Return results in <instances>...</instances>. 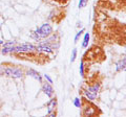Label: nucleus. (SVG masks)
Returning <instances> with one entry per match:
<instances>
[{
  "mask_svg": "<svg viewBox=\"0 0 126 117\" xmlns=\"http://www.w3.org/2000/svg\"><path fill=\"white\" fill-rule=\"evenodd\" d=\"M57 106V99L56 98H52L48 104H47V114H52V113L55 112V109H56Z\"/></svg>",
  "mask_w": 126,
  "mask_h": 117,
  "instance_id": "0eeeda50",
  "label": "nucleus"
},
{
  "mask_svg": "<svg viewBox=\"0 0 126 117\" xmlns=\"http://www.w3.org/2000/svg\"><path fill=\"white\" fill-rule=\"evenodd\" d=\"M36 50V46H34L33 44H30V43H25V44L22 45H18L16 46L14 49V53L18 54V53H31L32 51Z\"/></svg>",
  "mask_w": 126,
  "mask_h": 117,
  "instance_id": "f03ea898",
  "label": "nucleus"
},
{
  "mask_svg": "<svg viewBox=\"0 0 126 117\" xmlns=\"http://www.w3.org/2000/svg\"><path fill=\"white\" fill-rule=\"evenodd\" d=\"M79 70H80V75L81 76H84L85 73H84V62L83 61L80 63V67H79Z\"/></svg>",
  "mask_w": 126,
  "mask_h": 117,
  "instance_id": "a211bd4d",
  "label": "nucleus"
},
{
  "mask_svg": "<svg viewBox=\"0 0 126 117\" xmlns=\"http://www.w3.org/2000/svg\"><path fill=\"white\" fill-rule=\"evenodd\" d=\"M3 43H4V42H3L2 40H0V45H3Z\"/></svg>",
  "mask_w": 126,
  "mask_h": 117,
  "instance_id": "aec40b11",
  "label": "nucleus"
},
{
  "mask_svg": "<svg viewBox=\"0 0 126 117\" xmlns=\"http://www.w3.org/2000/svg\"><path fill=\"white\" fill-rule=\"evenodd\" d=\"M27 74H29L30 76H32V77H34L35 80L39 81L40 83L42 82V77H41V75H40V73H39L38 71H36V70H34V69H29V70H27Z\"/></svg>",
  "mask_w": 126,
  "mask_h": 117,
  "instance_id": "6e6552de",
  "label": "nucleus"
},
{
  "mask_svg": "<svg viewBox=\"0 0 126 117\" xmlns=\"http://www.w3.org/2000/svg\"><path fill=\"white\" fill-rule=\"evenodd\" d=\"M36 50L38 52L52 53L53 52V47L48 44H39L38 46H36Z\"/></svg>",
  "mask_w": 126,
  "mask_h": 117,
  "instance_id": "39448f33",
  "label": "nucleus"
},
{
  "mask_svg": "<svg viewBox=\"0 0 126 117\" xmlns=\"http://www.w3.org/2000/svg\"><path fill=\"white\" fill-rule=\"evenodd\" d=\"M76 58H77V49L75 48V49H73V51H72V57H70V63H74V62L76 61Z\"/></svg>",
  "mask_w": 126,
  "mask_h": 117,
  "instance_id": "dca6fc26",
  "label": "nucleus"
},
{
  "mask_svg": "<svg viewBox=\"0 0 126 117\" xmlns=\"http://www.w3.org/2000/svg\"><path fill=\"white\" fill-rule=\"evenodd\" d=\"M125 66H126V60L123 58L122 60H120L117 63V71L120 72V71H122V70H125Z\"/></svg>",
  "mask_w": 126,
  "mask_h": 117,
  "instance_id": "9d476101",
  "label": "nucleus"
},
{
  "mask_svg": "<svg viewBox=\"0 0 126 117\" xmlns=\"http://www.w3.org/2000/svg\"><path fill=\"white\" fill-rule=\"evenodd\" d=\"M14 45H15V41H10V42L3 43V47H6V48H12V47H14Z\"/></svg>",
  "mask_w": 126,
  "mask_h": 117,
  "instance_id": "f3484780",
  "label": "nucleus"
},
{
  "mask_svg": "<svg viewBox=\"0 0 126 117\" xmlns=\"http://www.w3.org/2000/svg\"><path fill=\"white\" fill-rule=\"evenodd\" d=\"M42 90H43V92H44V94H46V96L47 97H52L53 95H54V89H53V87H52V84H49L48 82H45V83H43V85H42Z\"/></svg>",
  "mask_w": 126,
  "mask_h": 117,
  "instance_id": "20e7f679",
  "label": "nucleus"
},
{
  "mask_svg": "<svg viewBox=\"0 0 126 117\" xmlns=\"http://www.w3.org/2000/svg\"><path fill=\"white\" fill-rule=\"evenodd\" d=\"M74 105H75V107H77V108H82V100L79 98V97H76V98L74 99Z\"/></svg>",
  "mask_w": 126,
  "mask_h": 117,
  "instance_id": "ddd939ff",
  "label": "nucleus"
},
{
  "mask_svg": "<svg viewBox=\"0 0 126 117\" xmlns=\"http://www.w3.org/2000/svg\"><path fill=\"white\" fill-rule=\"evenodd\" d=\"M83 94H84V97L87 100H90V101H94V99L97 98V95H94V94H93V93H90V92H88L87 90H84L83 91Z\"/></svg>",
  "mask_w": 126,
  "mask_h": 117,
  "instance_id": "9b49d317",
  "label": "nucleus"
},
{
  "mask_svg": "<svg viewBox=\"0 0 126 117\" xmlns=\"http://www.w3.org/2000/svg\"><path fill=\"white\" fill-rule=\"evenodd\" d=\"M52 34H53V27L48 23H44V24H42L41 27L35 29L32 37L36 39V40H40V39L48 38L49 36H52Z\"/></svg>",
  "mask_w": 126,
  "mask_h": 117,
  "instance_id": "f257e3e1",
  "label": "nucleus"
},
{
  "mask_svg": "<svg viewBox=\"0 0 126 117\" xmlns=\"http://www.w3.org/2000/svg\"><path fill=\"white\" fill-rule=\"evenodd\" d=\"M23 76V71L21 69L19 68H14L13 67V71H12V74H11V77L13 79H20V77Z\"/></svg>",
  "mask_w": 126,
  "mask_h": 117,
  "instance_id": "1a4fd4ad",
  "label": "nucleus"
},
{
  "mask_svg": "<svg viewBox=\"0 0 126 117\" xmlns=\"http://www.w3.org/2000/svg\"><path fill=\"white\" fill-rule=\"evenodd\" d=\"M87 2H88V0H79V9H83V7H85L86 5H87Z\"/></svg>",
  "mask_w": 126,
  "mask_h": 117,
  "instance_id": "2eb2a0df",
  "label": "nucleus"
},
{
  "mask_svg": "<svg viewBox=\"0 0 126 117\" xmlns=\"http://www.w3.org/2000/svg\"><path fill=\"white\" fill-rule=\"evenodd\" d=\"M44 79L48 82L49 84H53V80H52V77H50L48 74H44Z\"/></svg>",
  "mask_w": 126,
  "mask_h": 117,
  "instance_id": "6ab92c4d",
  "label": "nucleus"
},
{
  "mask_svg": "<svg viewBox=\"0 0 126 117\" xmlns=\"http://www.w3.org/2000/svg\"><path fill=\"white\" fill-rule=\"evenodd\" d=\"M88 43H89V34L86 33L84 35V38H83V42H82V47L86 48L88 46Z\"/></svg>",
  "mask_w": 126,
  "mask_h": 117,
  "instance_id": "f8f14e48",
  "label": "nucleus"
},
{
  "mask_svg": "<svg viewBox=\"0 0 126 117\" xmlns=\"http://www.w3.org/2000/svg\"><path fill=\"white\" fill-rule=\"evenodd\" d=\"M85 32V29L84 28H82L81 30H79V32L77 33V35H76V36H75V43H77L78 42V40H79V39H80V37L82 36V35H83V33Z\"/></svg>",
  "mask_w": 126,
  "mask_h": 117,
  "instance_id": "4468645a",
  "label": "nucleus"
},
{
  "mask_svg": "<svg viewBox=\"0 0 126 117\" xmlns=\"http://www.w3.org/2000/svg\"><path fill=\"white\" fill-rule=\"evenodd\" d=\"M83 103H84V106H83V112H82V115L84 116H94L97 114V109L93 105L88 104L87 105V101H86V98H83Z\"/></svg>",
  "mask_w": 126,
  "mask_h": 117,
  "instance_id": "7ed1b4c3",
  "label": "nucleus"
},
{
  "mask_svg": "<svg viewBox=\"0 0 126 117\" xmlns=\"http://www.w3.org/2000/svg\"><path fill=\"white\" fill-rule=\"evenodd\" d=\"M100 89H101L100 83H94L93 86H88L86 90H87L88 92H90V93H93V94H94V95H98V93H99Z\"/></svg>",
  "mask_w": 126,
  "mask_h": 117,
  "instance_id": "423d86ee",
  "label": "nucleus"
}]
</instances>
